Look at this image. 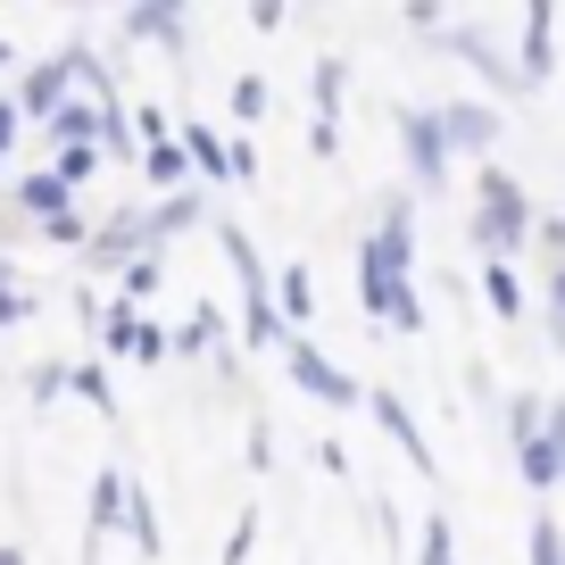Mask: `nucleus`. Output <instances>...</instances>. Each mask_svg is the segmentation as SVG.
Instances as JSON below:
<instances>
[{
	"label": "nucleus",
	"instance_id": "423d86ee",
	"mask_svg": "<svg viewBox=\"0 0 565 565\" xmlns=\"http://www.w3.org/2000/svg\"><path fill=\"white\" fill-rule=\"evenodd\" d=\"M9 100H18V117H25V125H51L58 108L75 100V67H67V51L42 58L34 75H18V84H9Z\"/></svg>",
	"mask_w": 565,
	"mask_h": 565
},
{
	"label": "nucleus",
	"instance_id": "9b49d317",
	"mask_svg": "<svg viewBox=\"0 0 565 565\" xmlns=\"http://www.w3.org/2000/svg\"><path fill=\"white\" fill-rule=\"evenodd\" d=\"M366 407H374V424H383L391 441H399V458L416 466V475H433V441H424V424L407 416V399H399V391H374Z\"/></svg>",
	"mask_w": 565,
	"mask_h": 565
},
{
	"label": "nucleus",
	"instance_id": "cd10ccee",
	"mask_svg": "<svg viewBox=\"0 0 565 565\" xmlns=\"http://www.w3.org/2000/svg\"><path fill=\"white\" fill-rule=\"evenodd\" d=\"M67 391H75V399H92L100 416H117V391H108V374H100V366H75V374H67Z\"/></svg>",
	"mask_w": 565,
	"mask_h": 565
},
{
	"label": "nucleus",
	"instance_id": "c9c22d12",
	"mask_svg": "<svg viewBox=\"0 0 565 565\" xmlns=\"http://www.w3.org/2000/svg\"><path fill=\"white\" fill-rule=\"evenodd\" d=\"M541 441L557 449V475H565V391H557V399H548V433H541Z\"/></svg>",
	"mask_w": 565,
	"mask_h": 565
},
{
	"label": "nucleus",
	"instance_id": "0eeeda50",
	"mask_svg": "<svg viewBox=\"0 0 565 565\" xmlns=\"http://www.w3.org/2000/svg\"><path fill=\"white\" fill-rule=\"evenodd\" d=\"M449 51H458V67H475L482 84H491V100H524V75H515L508 51H491V34H475V25H449Z\"/></svg>",
	"mask_w": 565,
	"mask_h": 565
},
{
	"label": "nucleus",
	"instance_id": "79ce46f5",
	"mask_svg": "<svg viewBox=\"0 0 565 565\" xmlns=\"http://www.w3.org/2000/svg\"><path fill=\"white\" fill-rule=\"evenodd\" d=\"M9 58H18V51H9V42H0V75H9Z\"/></svg>",
	"mask_w": 565,
	"mask_h": 565
},
{
	"label": "nucleus",
	"instance_id": "37998d69",
	"mask_svg": "<svg viewBox=\"0 0 565 565\" xmlns=\"http://www.w3.org/2000/svg\"><path fill=\"white\" fill-rule=\"evenodd\" d=\"M0 282H9V258H0Z\"/></svg>",
	"mask_w": 565,
	"mask_h": 565
},
{
	"label": "nucleus",
	"instance_id": "4be33fe9",
	"mask_svg": "<svg viewBox=\"0 0 565 565\" xmlns=\"http://www.w3.org/2000/svg\"><path fill=\"white\" fill-rule=\"evenodd\" d=\"M341 92H350V58H317V117L341 125Z\"/></svg>",
	"mask_w": 565,
	"mask_h": 565
},
{
	"label": "nucleus",
	"instance_id": "6ab92c4d",
	"mask_svg": "<svg viewBox=\"0 0 565 565\" xmlns=\"http://www.w3.org/2000/svg\"><path fill=\"white\" fill-rule=\"evenodd\" d=\"M125 541L141 548V557H167V532H159V508H150V491L134 482V508H125Z\"/></svg>",
	"mask_w": 565,
	"mask_h": 565
},
{
	"label": "nucleus",
	"instance_id": "9d476101",
	"mask_svg": "<svg viewBox=\"0 0 565 565\" xmlns=\"http://www.w3.org/2000/svg\"><path fill=\"white\" fill-rule=\"evenodd\" d=\"M548 34H557V9H548V0H532V9H524V42H515V75H524L532 92L557 75V58H548Z\"/></svg>",
	"mask_w": 565,
	"mask_h": 565
},
{
	"label": "nucleus",
	"instance_id": "bb28decb",
	"mask_svg": "<svg viewBox=\"0 0 565 565\" xmlns=\"http://www.w3.org/2000/svg\"><path fill=\"white\" fill-rule=\"evenodd\" d=\"M100 159H108L100 141H84V150H58V167H51V175H58V183L75 192V183H92V175H100Z\"/></svg>",
	"mask_w": 565,
	"mask_h": 565
},
{
	"label": "nucleus",
	"instance_id": "473e14b6",
	"mask_svg": "<svg viewBox=\"0 0 565 565\" xmlns=\"http://www.w3.org/2000/svg\"><path fill=\"white\" fill-rule=\"evenodd\" d=\"M67 374H75V366H34V391H25V399H34V407H51L58 391H67Z\"/></svg>",
	"mask_w": 565,
	"mask_h": 565
},
{
	"label": "nucleus",
	"instance_id": "ea45409f",
	"mask_svg": "<svg viewBox=\"0 0 565 565\" xmlns=\"http://www.w3.org/2000/svg\"><path fill=\"white\" fill-rule=\"evenodd\" d=\"M308 150H317V159H333V150H341V125L317 117V125H308Z\"/></svg>",
	"mask_w": 565,
	"mask_h": 565
},
{
	"label": "nucleus",
	"instance_id": "f257e3e1",
	"mask_svg": "<svg viewBox=\"0 0 565 565\" xmlns=\"http://www.w3.org/2000/svg\"><path fill=\"white\" fill-rule=\"evenodd\" d=\"M532 233H541V216H532V192L491 159V167L475 175V249L508 266V258H524V249H532Z\"/></svg>",
	"mask_w": 565,
	"mask_h": 565
},
{
	"label": "nucleus",
	"instance_id": "7c9ffc66",
	"mask_svg": "<svg viewBox=\"0 0 565 565\" xmlns=\"http://www.w3.org/2000/svg\"><path fill=\"white\" fill-rule=\"evenodd\" d=\"M233 117H266V84H258V75H242V84H233Z\"/></svg>",
	"mask_w": 565,
	"mask_h": 565
},
{
	"label": "nucleus",
	"instance_id": "a19ab883",
	"mask_svg": "<svg viewBox=\"0 0 565 565\" xmlns=\"http://www.w3.org/2000/svg\"><path fill=\"white\" fill-rule=\"evenodd\" d=\"M0 565H25V548H18V541H0Z\"/></svg>",
	"mask_w": 565,
	"mask_h": 565
},
{
	"label": "nucleus",
	"instance_id": "f704fd0d",
	"mask_svg": "<svg viewBox=\"0 0 565 565\" xmlns=\"http://www.w3.org/2000/svg\"><path fill=\"white\" fill-rule=\"evenodd\" d=\"M249 548H258V515H242V524H233V541H225V565H249Z\"/></svg>",
	"mask_w": 565,
	"mask_h": 565
},
{
	"label": "nucleus",
	"instance_id": "393cba45",
	"mask_svg": "<svg viewBox=\"0 0 565 565\" xmlns=\"http://www.w3.org/2000/svg\"><path fill=\"white\" fill-rule=\"evenodd\" d=\"M100 341H108V350H134V341H141V308L108 300V308H100Z\"/></svg>",
	"mask_w": 565,
	"mask_h": 565
},
{
	"label": "nucleus",
	"instance_id": "e433bc0d",
	"mask_svg": "<svg viewBox=\"0 0 565 565\" xmlns=\"http://www.w3.org/2000/svg\"><path fill=\"white\" fill-rule=\"evenodd\" d=\"M249 466H258V475H266V466H275V433H266V416L249 424Z\"/></svg>",
	"mask_w": 565,
	"mask_h": 565
},
{
	"label": "nucleus",
	"instance_id": "412c9836",
	"mask_svg": "<svg viewBox=\"0 0 565 565\" xmlns=\"http://www.w3.org/2000/svg\"><path fill=\"white\" fill-rule=\"evenodd\" d=\"M508 433H515V449L548 433V399H541V391H515V399H508Z\"/></svg>",
	"mask_w": 565,
	"mask_h": 565
},
{
	"label": "nucleus",
	"instance_id": "f8f14e48",
	"mask_svg": "<svg viewBox=\"0 0 565 565\" xmlns=\"http://www.w3.org/2000/svg\"><path fill=\"white\" fill-rule=\"evenodd\" d=\"M125 34H134V42H159V51H183L192 18H183L175 0H141V9H125Z\"/></svg>",
	"mask_w": 565,
	"mask_h": 565
},
{
	"label": "nucleus",
	"instance_id": "aec40b11",
	"mask_svg": "<svg viewBox=\"0 0 565 565\" xmlns=\"http://www.w3.org/2000/svg\"><path fill=\"white\" fill-rule=\"evenodd\" d=\"M225 308H216V300H200L192 308V324H183V333H175V350H225Z\"/></svg>",
	"mask_w": 565,
	"mask_h": 565
},
{
	"label": "nucleus",
	"instance_id": "f03ea898",
	"mask_svg": "<svg viewBox=\"0 0 565 565\" xmlns=\"http://www.w3.org/2000/svg\"><path fill=\"white\" fill-rule=\"evenodd\" d=\"M216 242H225V258H233V282H242V341L249 350H282V308H275V282H266V266H258V249H249V233L233 225V216H216Z\"/></svg>",
	"mask_w": 565,
	"mask_h": 565
},
{
	"label": "nucleus",
	"instance_id": "b1692460",
	"mask_svg": "<svg viewBox=\"0 0 565 565\" xmlns=\"http://www.w3.org/2000/svg\"><path fill=\"white\" fill-rule=\"evenodd\" d=\"M416 565H458V532H449V515H424V541H416Z\"/></svg>",
	"mask_w": 565,
	"mask_h": 565
},
{
	"label": "nucleus",
	"instance_id": "4468645a",
	"mask_svg": "<svg viewBox=\"0 0 565 565\" xmlns=\"http://www.w3.org/2000/svg\"><path fill=\"white\" fill-rule=\"evenodd\" d=\"M275 308H282V324H291V333H300V324H317V275H308L300 258L275 275Z\"/></svg>",
	"mask_w": 565,
	"mask_h": 565
},
{
	"label": "nucleus",
	"instance_id": "c85d7f7f",
	"mask_svg": "<svg viewBox=\"0 0 565 565\" xmlns=\"http://www.w3.org/2000/svg\"><path fill=\"white\" fill-rule=\"evenodd\" d=\"M541 300H548V341H557V358H565V258L548 266V291H541Z\"/></svg>",
	"mask_w": 565,
	"mask_h": 565
},
{
	"label": "nucleus",
	"instance_id": "5701e85b",
	"mask_svg": "<svg viewBox=\"0 0 565 565\" xmlns=\"http://www.w3.org/2000/svg\"><path fill=\"white\" fill-rule=\"evenodd\" d=\"M524 565H565V532H557V515H532V532H524Z\"/></svg>",
	"mask_w": 565,
	"mask_h": 565
},
{
	"label": "nucleus",
	"instance_id": "2f4dec72",
	"mask_svg": "<svg viewBox=\"0 0 565 565\" xmlns=\"http://www.w3.org/2000/svg\"><path fill=\"white\" fill-rule=\"evenodd\" d=\"M34 317V291H18V282H0V333H9V324H25Z\"/></svg>",
	"mask_w": 565,
	"mask_h": 565
},
{
	"label": "nucleus",
	"instance_id": "20e7f679",
	"mask_svg": "<svg viewBox=\"0 0 565 565\" xmlns=\"http://www.w3.org/2000/svg\"><path fill=\"white\" fill-rule=\"evenodd\" d=\"M358 308H366V317H383L391 333H424V300L407 291V275H399L374 242H358Z\"/></svg>",
	"mask_w": 565,
	"mask_h": 565
},
{
	"label": "nucleus",
	"instance_id": "dca6fc26",
	"mask_svg": "<svg viewBox=\"0 0 565 565\" xmlns=\"http://www.w3.org/2000/svg\"><path fill=\"white\" fill-rule=\"evenodd\" d=\"M175 141H183V159H192V175H200V183L233 175V141H216L209 125H175Z\"/></svg>",
	"mask_w": 565,
	"mask_h": 565
},
{
	"label": "nucleus",
	"instance_id": "1a4fd4ad",
	"mask_svg": "<svg viewBox=\"0 0 565 565\" xmlns=\"http://www.w3.org/2000/svg\"><path fill=\"white\" fill-rule=\"evenodd\" d=\"M125 508H134V475H125V466H100V482H92V532H84V565H100V541L125 524Z\"/></svg>",
	"mask_w": 565,
	"mask_h": 565
},
{
	"label": "nucleus",
	"instance_id": "7ed1b4c3",
	"mask_svg": "<svg viewBox=\"0 0 565 565\" xmlns=\"http://www.w3.org/2000/svg\"><path fill=\"white\" fill-rule=\"evenodd\" d=\"M391 125H399V159H407V183H416V200L449 192V134H441V108H391Z\"/></svg>",
	"mask_w": 565,
	"mask_h": 565
},
{
	"label": "nucleus",
	"instance_id": "c756f323",
	"mask_svg": "<svg viewBox=\"0 0 565 565\" xmlns=\"http://www.w3.org/2000/svg\"><path fill=\"white\" fill-rule=\"evenodd\" d=\"M134 358H150V366H159V358H175V333H167V324H150V317H141V341H134Z\"/></svg>",
	"mask_w": 565,
	"mask_h": 565
},
{
	"label": "nucleus",
	"instance_id": "6e6552de",
	"mask_svg": "<svg viewBox=\"0 0 565 565\" xmlns=\"http://www.w3.org/2000/svg\"><path fill=\"white\" fill-rule=\"evenodd\" d=\"M441 134L449 150H466V159L491 167V141H499V100H441Z\"/></svg>",
	"mask_w": 565,
	"mask_h": 565
},
{
	"label": "nucleus",
	"instance_id": "39448f33",
	"mask_svg": "<svg viewBox=\"0 0 565 565\" xmlns=\"http://www.w3.org/2000/svg\"><path fill=\"white\" fill-rule=\"evenodd\" d=\"M282 366H291V383H300L317 407H333V416H350V407H366V399H374V391H358V374H350V366H333V358H324L308 333L282 341Z\"/></svg>",
	"mask_w": 565,
	"mask_h": 565
},
{
	"label": "nucleus",
	"instance_id": "2eb2a0df",
	"mask_svg": "<svg viewBox=\"0 0 565 565\" xmlns=\"http://www.w3.org/2000/svg\"><path fill=\"white\" fill-rule=\"evenodd\" d=\"M67 183L51 175V167H42V175H18V216H34V225H58V216H67Z\"/></svg>",
	"mask_w": 565,
	"mask_h": 565
},
{
	"label": "nucleus",
	"instance_id": "72a5a7b5",
	"mask_svg": "<svg viewBox=\"0 0 565 565\" xmlns=\"http://www.w3.org/2000/svg\"><path fill=\"white\" fill-rule=\"evenodd\" d=\"M399 25H407V34H449L458 18H449V9H399Z\"/></svg>",
	"mask_w": 565,
	"mask_h": 565
},
{
	"label": "nucleus",
	"instance_id": "58836bf2",
	"mask_svg": "<svg viewBox=\"0 0 565 565\" xmlns=\"http://www.w3.org/2000/svg\"><path fill=\"white\" fill-rule=\"evenodd\" d=\"M18 125H25V117H18V100H9V92H0V159H9V150H18Z\"/></svg>",
	"mask_w": 565,
	"mask_h": 565
},
{
	"label": "nucleus",
	"instance_id": "a211bd4d",
	"mask_svg": "<svg viewBox=\"0 0 565 565\" xmlns=\"http://www.w3.org/2000/svg\"><path fill=\"white\" fill-rule=\"evenodd\" d=\"M482 300H491V317H524V282H515V266H499V258H482Z\"/></svg>",
	"mask_w": 565,
	"mask_h": 565
},
{
	"label": "nucleus",
	"instance_id": "c03bdc74",
	"mask_svg": "<svg viewBox=\"0 0 565 565\" xmlns=\"http://www.w3.org/2000/svg\"><path fill=\"white\" fill-rule=\"evenodd\" d=\"M0 175H9V159H0Z\"/></svg>",
	"mask_w": 565,
	"mask_h": 565
},
{
	"label": "nucleus",
	"instance_id": "ddd939ff",
	"mask_svg": "<svg viewBox=\"0 0 565 565\" xmlns=\"http://www.w3.org/2000/svg\"><path fill=\"white\" fill-rule=\"evenodd\" d=\"M42 134H51L58 150H84V141H100V134H108V117H100V100H84V92H75V100L58 108V117L42 125Z\"/></svg>",
	"mask_w": 565,
	"mask_h": 565
},
{
	"label": "nucleus",
	"instance_id": "a878e982",
	"mask_svg": "<svg viewBox=\"0 0 565 565\" xmlns=\"http://www.w3.org/2000/svg\"><path fill=\"white\" fill-rule=\"evenodd\" d=\"M159 282H167V258H159V249H150V258H134V266H125V308H141Z\"/></svg>",
	"mask_w": 565,
	"mask_h": 565
},
{
	"label": "nucleus",
	"instance_id": "f3484780",
	"mask_svg": "<svg viewBox=\"0 0 565 565\" xmlns=\"http://www.w3.org/2000/svg\"><path fill=\"white\" fill-rule=\"evenodd\" d=\"M200 216H209V200H200V192H175V200H150V242H175V233H192L200 225Z\"/></svg>",
	"mask_w": 565,
	"mask_h": 565
},
{
	"label": "nucleus",
	"instance_id": "4c0bfd02",
	"mask_svg": "<svg viewBox=\"0 0 565 565\" xmlns=\"http://www.w3.org/2000/svg\"><path fill=\"white\" fill-rule=\"evenodd\" d=\"M532 242H541L548 266H557V258H565V216H541V233H532Z\"/></svg>",
	"mask_w": 565,
	"mask_h": 565
}]
</instances>
